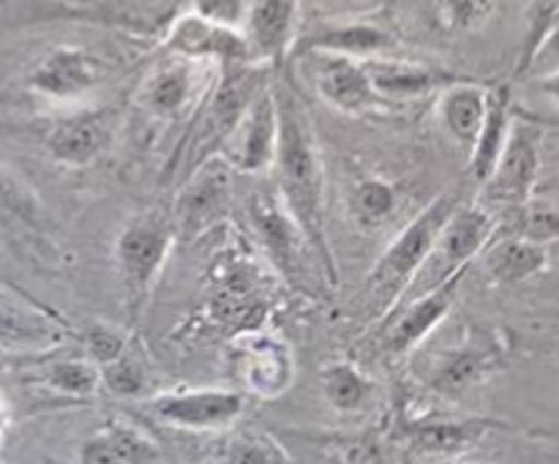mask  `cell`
Here are the masks:
<instances>
[{
    "label": "cell",
    "instance_id": "cell-1",
    "mask_svg": "<svg viewBox=\"0 0 559 464\" xmlns=\"http://www.w3.org/2000/svg\"><path fill=\"white\" fill-rule=\"evenodd\" d=\"M273 96H276L278 115L273 169L278 175L282 202L304 233L306 243L314 246L317 254L322 257L331 282H336V265L328 249L325 202H322L325 200V167H322L309 112L289 85H276Z\"/></svg>",
    "mask_w": 559,
    "mask_h": 464
},
{
    "label": "cell",
    "instance_id": "cell-2",
    "mask_svg": "<svg viewBox=\"0 0 559 464\" xmlns=\"http://www.w3.org/2000/svg\"><path fill=\"white\" fill-rule=\"evenodd\" d=\"M459 194L448 191V194L435 197L396 238L391 240L385 251L380 254V260L374 262L369 273V295L374 300L377 309L382 314H391L393 306L404 298V293L409 289L413 278L418 276V271L424 267L426 257H429L431 246H435L437 235L445 227V222L451 218V213L459 207Z\"/></svg>",
    "mask_w": 559,
    "mask_h": 464
},
{
    "label": "cell",
    "instance_id": "cell-3",
    "mask_svg": "<svg viewBox=\"0 0 559 464\" xmlns=\"http://www.w3.org/2000/svg\"><path fill=\"white\" fill-rule=\"evenodd\" d=\"M491 238H495V216L489 213V207L475 205V202L469 205L459 202V207L437 235L435 246L409 289L420 295L426 289L440 287L442 282L459 276V273H467L469 262L489 246Z\"/></svg>",
    "mask_w": 559,
    "mask_h": 464
},
{
    "label": "cell",
    "instance_id": "cell-4",
    "mask_svg": "<svg viewBox=\"0 0 559 464\" xmlns=\"http://www.w3.org/2000/svg\"><path fill=\"white\" fill-rule=\"evenodd\" d=\"M169 251H173V227L167 224V218L156 216V213L134 218L118 235L115 262H118L120 282H123L134 314L145 304Z\"/></svg>",
    "mask_w": 559,
    "mask_h": 464
},
{
    "label": "cell",
    "instance_id": "cell-5",
    "mask_svg": "<svg viewBox=\"0 0 559 464\" xmlns=\"http://www.w3.org/2000/svg\"><path fill=\"white\" fill-rule=\"evenodd\" d=\"M540 142L544 131L538 123L524 118H513L511 134L495 164L489 178L484 180V194L497 205L524 207L535 189L540 172Z\"/></svg>",
    "mask_w": 559,
    "mask_h": 464
},
{
    "label": "cell",
    "instance_id": "cell-6",
    "mask_svg": "<svg viewBox=\"0 0 559 464\" xmlns=\"http://www.w3.org/2000/svg\"><path fill=\"white\" fill-rule=\"evenodd\" d=\"M278 115L273 87L265 85L257 91L246 112L235 123L233 134L224 142V162L238 172H265L276 158Z\"/></svg>",
    "mask_w": 559,
    "mask_h": 464
},
{
    "label": "cell",
    "instance_id": "cell-7",
    "mask_svg": "<svg viewBox=\"0 0 559 464\" xmlns=\"http://www.w3.org/2000/svg\"><path fill=\"white\" fill-rule=\"evenodd\" d=\"M164 49L178 58L200 60V63H222V66H243L251 63L249 44L240 27L218 25L200 14H183L175 20L164 38Z\"/></svg>",
    "mask_w": 559,
    "mask_h": 464
},
{
    "label": "cell",
    "instance_id": "cell-8",
    "mask_svg": "<svg viewBox=\"0 0 559 464\" xmlns=\"http://www.w3.org/2000/svg\"><path fill=\"white\" fill-rule=\"evenodd\" d=\"M246 407L243 393L224 388H200V391L162 393L151 402V413L158 420L180 429H224Z\"/></svg>",
    "mask_w": 559,
    "mask_h": 464
},
{
    "label": "cell",
    "instance_id": "cell-9",
    "mask_svg": "<svg viewBox=\"0 0 559 464\" xmlns=\"http://www.w3.org/2000/svg\"><path fill=\"white\" fill-rule=\"evenodd\" d=\"M102 60L87 49L58 47L31 71V87L52 102H74L102 82Z\"/></svg>",
    "mask_w": 559,
    "mask_h": 464
},
{
    "label": "cell",
    "instance_id": "cell-10",
    "mask_svg": "<svg viewBox=\"0 0 559 464\" xmlns=\"http://www.w3.org/2000/svg\"><path fill=\"white\" fill-rule=\"evenodd\" d=\"M300 0H249L246 3L243 31L251 60L282 63L295 44Z\"/></svg>",
    "mask_w": 559,
    "mask_h": 464
},
{
    "label": "cell",
    "instance_id": "cell-11",
    "mask_svg": "<svg viewBox=\"0 0 559 464\" xmlns=\"http://www.w3.org/2000/svg\"><path fill=\"white\" fill-rule=\"evenodd\" d=\"M464 273L459 276L448 278L442 282L440 287L435 289H426V293L415 295L413 304L396 317V320L388 325L385 331V349L393 355H404L409 353L413 347H418L437 325L448 317L451 306L456 304V295H459V284H462Z\"/></svg>",
    "mask_w": 559,
    "mask_h": 464
},
{
    "label": "cell",
    "instance_id": "cell-12",
    "mask_svg": "<svg viewBox=\"0 0 559 464\" xmlns=\"http://www.w3.org/2000/svg\"><path fill=\"white\" fill-rule=\"evenodd\" d=\"M311 58H314L317 91L342 112H364L380 98L371 87L364 60L328 52H314Z\"/></svg>",
    "mask_w": 559,
    "mask_h": 464
},
{
    "label": "cell",
    "instance_id": "cell-13",
    "mask_svg": "<svg viewBox=\"0 0 559 464\" xmlns=\"http://www.w3.org/2000/svg\"><path fill=\"white\" fill-rule=\"evenodd\" d=\"M366 74H369L371 87L380 98H420L429 93L445 91L456 82V76L445 71L429 69V66L409 63V60L396 58H366Z\"/></svg>",
    "mask_w": 559,
    "mask_h": 464
},
{
    "label": "cell",
    "instance_id": "cell-14",
    "mask_svg": "<svg viewBox=\"0 0 559 464\" xmlns=\"http://www.w3.org/2000/svg\"><path fill=\"white\" fill-rule=\"evenodd\" d=\"M109 126L102 112H80L58 120L47 134V151L55 162L82 167L107 147Z\"/></svg>",
    "mask_w": 559,
    "mask_h": 464
},
{
    "label": "cell",
    "instance_id": "cell-15",
    "mask_svg": "<svg viewBox=\"0 0 559 464\" xmlns=\"http://www.w3.org/2000/svg\"><path fill=\"white\" fill-rule=\"evenodd\" d=\"M200 66V60L169 55V60L156 66L145 80V87H142L145 107L156 118H175V115L183 112L197 93V69Z\"/></svg>",
    "mask_w": 559,
    "mask_h": 464
},
{
    "label": "cell",
    "instance_id": "cell-16",
    "mask_svg": "<svg viewBox=\"0 0 559 464\" xmlns=\"http://www.w3.org/2000/svg\"><path fill=\"white\" fill-rule=\"evenodd\" d=\"M393 38L382 27L369 25V22H342V25H322L314 33L298 41V52L314 55H347V58H380Z\"/></svg>",
    "mask_w": 559,
    "mask_h": 464
},
{
    "label": "cell",
    "instance_id": "cell-17",
    "mask_svg": "<svg viewBox=\"0 0 559 464\" xmlns=\"http://www.w3.org/2000/svg\"><path fill=\"white\" fill-rule=\"evenodd\" d=\"M240 364H243L246 382L257 396H278L293 380V355L278 338L249 336L240 349Z\"/></svg>",
    "mask_w": 559,
    "mask_h": 464
},
{
    "label": "cell",
    "instance_id": "cell-18",
    "mask_svg": "<svg viewBox=\"0 0 559 464\" xmlns=\"http://www.w3.org/2000/svg\"><path fill=\"white\" fill-rule=\"evenodd\" d=\"M546 265H549L546 246L522 238V235L511 233L500 240L491 238L489 249H486V271H489L491 282L500 287L527 282V278L538 276Z\"/></svg>",
    "mask_w": 559,
    "mask_h": 464
},
{
    "label": "cell",
    "instance_id": "cell-19",
    "mask_svg": "<svg viewBox=\"0 0 559 464\" xmlns=\"http://www.w3.org/2000/svg\"><path fill=\"white\" fill-rule=\"evenodd\" d=\"M513 126V102L508 87L489 91V104H486V118L478 131L473 151H469V175L478 183H484L491 175L495 164L500 162V153L506 147L508 134Z\"/></svg>",
    "mask_w": 559,
    "mask_h": 464
},
{
    "label": "cell",
    "instance_id": "cell-20",
    "mask_svg": "<svg viewBox=\"0 0 559 464\" xmlns=\"http://www.w3.org/2000/svg\"><path fill=\"white\" fill-rule=\"evenodd\" d=\"M440 118L448 134L459 142L462 147L473 151L478 131L486 118V104H489V91L473 82L456 80L440 91Z\"/></svg>",
    "mask_w": 559,
    "mask_h": 464
},
{
    "label": "cell",
    "instance_id": "cell-21",
    "mask_svg": "<svg viewBox=\"0 0 559 464\" xmlns=\"http://www.w3.org/2000/svg\"><path fill=\"white\" fill-rule=\"evenodd\" d=\"M158 451L140 429L109 424L82 445V464H156Z\"/></svg>",
    "mask_w": 559,
    "mask_h": 464
},
{
    "label": "cell",
    "instance_id": "cell-22",
    "mask_svg": "<svg viewBox=\"0 0 559 464\" xmlns=\"http://www.w3.org/2000/svg\"><path fill=\"white\" fill-rule=\"evenodd\" d=\"M500 353L495 347H459L442 355L437 364L431 388L442 396H462L473 385L500 369Z\"/></svg>",
    "mask_w": 559,
    "mask_h": 464
},
{
    "label": "cell",
    "instance_id": "cell-23",
    "mask_svg": "<svg viewBox=\"0 0 559 464\" xmlns=\"http://www.w3.org/2000/svg\"><path fill=\"white\" fill-rule=\"evenodd\" d=\"M495 420L489 418H467V420H415L407 426L409 445L426 453H462L484 440Z\"/></svg>",
    "mask_w": 559,
    "mask_h": 464
},
{
    "label": "cell",
    "instance_id": "cell-24",
    "mask_svg": "<svg viewBox=\"0 0 559 464\" xmlns=\"http://www.w3.org/2000/svg\"><path fill=\"white\" fill-rule=\"evenodd\" d=\"M254 205V222L260 227L262 240H265L267 251L273 254V260L282 267H289L298 260V243L304 238L300 227L295 224V218L289 216L287 207H276V202L271 197H257Z\"/></svg>",
    "mask_w": 559,
    "mask_h": 464
},
{
    "label": "cell",
    "instance_id": "cell-25",
    "mask_svg": "<svg viewBox=\"0 0 559 464\" xmlns=\"http://www.w3.org/2000/svg\"><path fill=\"white\" fill-rule=\"evenodd\" d=\"M325 398L342 413H355L371 396V380L360 374L353 364H331L322 371Z\"/></svg>",
    "mask_w": 559,
    "mask_h": 464
},
{
    "label": "cell",
    "instance_id": "cell-26",
    "mask_svg": "<svg viewBox=\"0 0 559 464\" xmlns=\"http://www.w3.org/2000/svg\"><path fill=\"white\" fill-rule=\"evenodd\" d=\"M44 382H47L55 393L85 398L93 396V393L98 391V385H102V369H96V364H91V360L66 358L44 371Z\"/></svg>",
    "mask_w": 559,
    "mask_h": 464
},
{
    "label": "cell",
    "instance_id": "cell-27",
    "mask_svg": "<svg viewBox=\"0 0 559 464\" xmlns=\"http://www.w3.org/2000/svg\"><path fill=\"white\" fill-rule=\"evenodd\" d=\"M349 207H353L355 218L360 224H366V227H380L396 211V189L380 178L360 180L353 189V197H349Z\"/></svg>",
    "mask_w": 559,
    "mask_h": 464
},
{
    "label": "cell",
    "instance_id": "cell-28",
    "mask_svg": "<svg viewBox=\"0 0 559 464\" xmlns=\"http://www.w3.org/2000/svg\"><path fill=\"white\" fill-rule=\"evenodd\" d=\"M224 191H227V175L216 172L211 178L207 167L197 172V178L191 180L189 189L183 194V224L200 222V218H211L216 213V207L224 202Z\"/></svg>",
    "mask_w": 559,
    "mask_h": 464
},
{
    "label": "cell",
    "instance_id": "cell-29",
    "mask_svg": "<svg viewBox=\"0 0 559 464\" xmlns=\"http://www.w3.org/2000/svg\"><path fill=\"white\" fill-rule=\"evenodd\" d=\"M55 328L11 306L0 304V347H31L55 342Z\"/></svg>",
    "mask_w": 559,
    "mask_h": 464
},
{
    "label": "cell",
    "instance_id": "cell-30",
    "mask_svg": "<svg viewBox=\"0 0 559 464\" xmlns=\"http://www.w3.org/2000/svg\"><path fill=\"white\" fill-rule=\"evenodd\" d=\"M102 385L107 388L112 396H140L145 391L147 380L145 371L140 369V364L129 358V355H120L112 364L102 366Z\"/></svg>",
    "mask_w": 559,
    "mask_h": 464
},
{
    "label": "cell",
    "instance_id": "cell-31",
    "mask_svg": "<svg viewBox=\"0 0 559 464\" xmlns=\"http://www.w3.org/2000/svg\"><path fill=\"white\" fill-rule=\"evenodd\" d=\"M227 464H278V451L260 435H240L229 442Z\"/></svg>",
    "mask_w": 559,
    "mask_h": 464
},
{
    "label": "cell",
    "instance_id": "cell-32",
    "mask_svg": "<svg viewBox=\"0 0 559 464\" xmlns=\"http://www.w3.org/2000/svg\"><path fill=\"white\" fill-rule=\"evenodd\" d=\"M559 20V0H530V31L527 41H524V55L522 66L527 63L530 55L535 52V47L540 44V38L546 36L551 25ZM519 66V69H522Z\"/></svg>",
    "mask_w": 559,
    "mask_h": 464
},
{
    "label": "cell",
    "instance_id": "cell-33",
    "mask_svg": "<svg viewBox=\"0 0 559 464\" xmlns=\"http://www.w3.org/2000/svg\"><path fill=\"white\" fill-rule=\"evenodd\" d=\"M85 347L87 355H91L98 366H104L112 364V360H118L120 355L126 353V338L120 336L118 331H112V328L93 325L91 331L85 333Z\"/></svg>",
    "mask_w": 559,
    "mask_h": 464
},
{
    "label": "cell",
    "instance_id": "cell-34",
    "mask_svg": "<svg viewBox=\"0 0 559 464\" xmlns=\"http://www.w3.org/2000/svg\"><path fill=\"white\" fill-rule=\"evenodd\" d=\"M495 9V0H442V11L451 27L469 31L478 27Z\"/></svg>",
    "mask_w": 559,
    "mask_h": 464
},
{
    "label": "cell",
    "instance_id": "cell-35",
    "mask_svg": "<svg viewBox=\"0 0 559 464\" xmlns=\"http://www.w3.org/2000/svg\"><path fill=\"white\" fill-rule=\"evenodd\" d=\"M522 227L513 235L535 240V243H549V240H559V213L555 211H527L519 218Z\"/></svg>",
    "mask_w": 559,
    "mask_h": 464
},
{
    "label": "cell",
    "instance_id": "cell-36",
    "mask_svg": "<svg viewBox=\"0 0 559 464\" xmlns=\"http://www.w3.org/2000/svg\"><path fill=\"white\" fill-rule=\"evenodd\" d=\"M519 71H522V74L524 71H535V74L540 76L551 74V71H559V20L549 27V31H546V36L540 38L535 52L530 55V60Z\"/></svg>",
    "mask_w": 559,
    "mask_h": 464
},
{
    "label": "cell",
    "instance_id": "cell-37",
    "mask_svg": "<svg viewBox=\"0 0 559 464\" xmlns=\"http://www.w3.org/2000/svg\"><path fill=\"white\" fill-rule=\"evenodd\" d=\"M249 0H194V14L227 27H240Z\"/></svg>",
    "mask_w": 559,
    "mask_h": 464
},
{
    "label": "cell",
    "instance_id": "cell-38",
    "mask_svg": "<svg viewBox=\"0 0 559 464\" xmlns=\"http://www.w3.org/2000/svg\"><path fill=\"white\" fill-rule=\"evenodd\" d=\"M538 85H540V91L549 93V96L555 98V102H559V71H551V74L540 76Z\"/></svg>",
    "mask_w": 559,
    "mask_h": 464
},
{
    "label": "cell",
    "instance_id": "cell-39",
    "mask_svg": "<svg viewBox=\"0 0 559 464\" xmlns=\"http://www.w3.org/2000/svg\"><path fill=\"white\" fill-rule=\"evenodd\" d=\"M459 464H486V462H459Z\"/></svg>",
    "mask_w": 559,
    "mask_h": 464
}]
</instances>
